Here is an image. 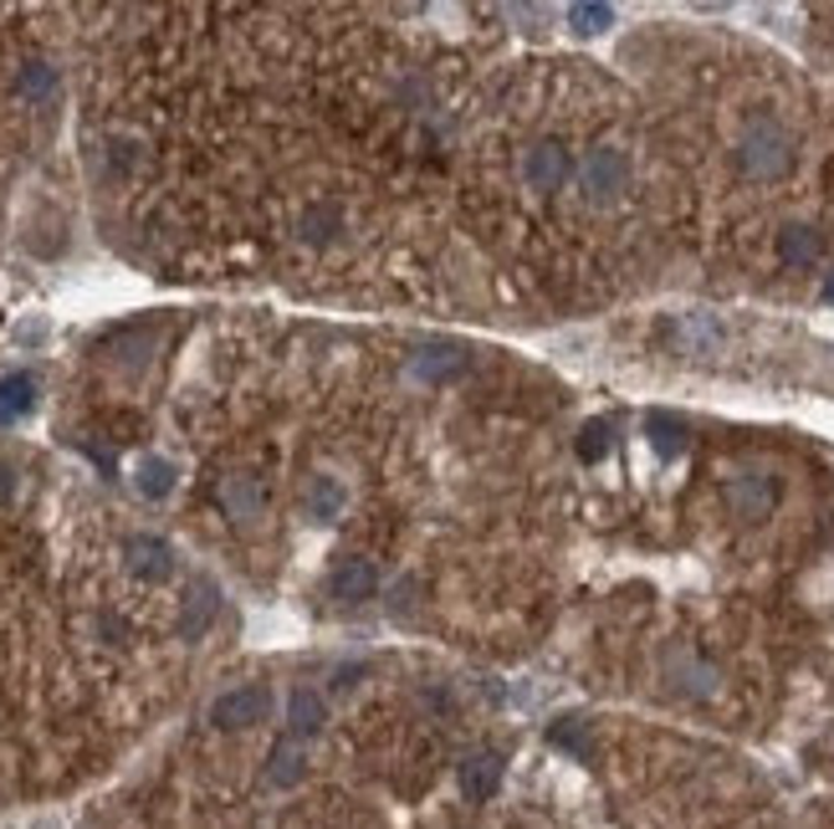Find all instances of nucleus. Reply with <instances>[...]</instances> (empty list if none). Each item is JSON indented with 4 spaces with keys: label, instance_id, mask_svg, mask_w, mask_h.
I'll use <instances>...</instances> for the list:
<instances>
[{
    "label": "nucleus",
    "instance_id": "1",
    "mask_svg": "<svg viewBox=\"0 0 834 829\" xmlns=\"http://www.w3.org/2000/svg\"><path fill=\"white\" fill-rule=\"evenodd\" d=\"M789 164H793V139L783 134L774 119L753 123V129L737 139V169H743L747 179H778V175H789Z\"/></svg>",
    "mask_w": 834,
    "mask_h": 829
},
{
    "label": "nucleus",
    "instance_id": "2",
    "mask_svg": "<svg viewBox=\"0 0 834 829\" xmlns=\"http://www.w3.org/2000/svg\"><path fill=\"white\" fill-rule=\"evenodd\" d=\"M579 185L594 206H610V200H620V195L630 190V159L620 148H594V154L579 164Z\"/></svg>",
    "mask_w": 834,
    "mask_h": 829
},
{
    "label": "nucleus",
    "instance_id": "3",
    "mask_svg": "<svg viewBox=\"0 0 834 829\" xmlns=\"http://www.w3.org/2000/svg\"><path fill=\"white\" fill-rule=\"evenodd\" d=\"M267 711H271V692H267V686H236V692L215 696V707H210V722L225 727V732H236V727L267 722Z\"/></svg>",
    "mask_w": 834,
    "mask_h": 829
},
{
    "label": "nucleus",
    "instance_id": "4",
    "mask_svg": "<svg viewBox=\"0 0 834 829\" xmlns=\"http://www.w3.org/2000/svg\"><path fill=\"white\" fill-rule=\"evenodd\" d=\"M522 179H527L533 190H543V195L564 190L568 179H574V159H568V148L564 144H533L527 154H522Z\"/></svg>",
    "mask_w": 834,
    "mask_h": 829
},
{
    "label": "nucleus",
    "instance_id": "5",
    "mask_svg": "<svg viewBox=\"0 0 834 829\" xmlns=\"http://www.w3.org/2000/svg\"><path fill=\"white\" fill-rule=\"evenodd\" d=\"M123 553H129V568H134L144 584H165L169 574H175V549H169L165 538H149V533H138L123 543Z\"/></svg>",
    "mask_w": 834,
    "mask_h": 829
},
{
    "label": "nucleus",
    "instance_id": "6",
    "mask_svg": "<svg viewBox=\"0 0 834 829\" xmlns=\"http://www.w3.org/2000/svg\"><path fill=\"white\" fill-rule=\"evenodd\" d=\"M374 589H379V568L369 559H343L329 574V594L343 605H364V599H374Z\"/></svg>",
    "mask_w": 834,
    "mask_h": 829
},
{
    "label": "nucleus",
    "instance_id": "7",
    "mask_svg": "<svg viewBox=\"0 0 834 829\" xmlns=\"http://www.w3.org/2000/svg\"><path fill=\"white\" fill-rule=\"evenodd\" d=\"M727 497H732V507H737V518L758 522V518H768V507H774L778 487L768 482V476H758V472H743L737 482H732Z\"/></svg>",
    "mask_w": 834,
    "mask_h": 829
},
{
    "label": "nucleus",
    "instance_id": "8",
    "mask_svg": "<svg viewBox=\"0 0 834 829\" xmlns=\"http://www.w3.org/2000/svg\"><path fill=\"white\" fill-rule=\"evenodd\" d=\"M215 497H221V507H225V518L231 522H256L262 518V502H267L252 476H225Z\"/></svg>",
    "mask_w": 834,
    "mask_h": 829
},
{
    "label": "nucleus",
    "instance_id": "9",
    "mask_svg": "<svg viewBox=\"0 0 834 829\" xmlns=\"http://www.w3.org/2000/svg\"><path fill=\"white\" fill-rule=\"evenodd\" d=\"M466 364H471V354L466 349H425V354L415 358V369L425 385H446V379H456V374H466Z\"/></svg>",
    "mask_w": 834,
    "mask_h": 829
},
{
    "label": "nucleus",
    "instance_id": "10",
    "mask_svg": "<svg viewBox=\"0 0 834 829\" xmlns=\"http://www.w3.org/2000/svg\"><path fill=\"white\" fill-rule=\"evenodd\" d=\"M36 405V379L31 374H5L0 379V425H15Z\"/></svg>",
    "mask_w": 834,
    "mask_h": 829
},
{
    "label": "nucleus",
    "instance_id": "11",
    "mask_svg": "<svg viewBox=\"0 0 834 829\" xmlns=\"http://www.w3.org/2000/svg\"><path fill=\"white\" fill-rule=\"evenodd\" d=\"M318 727H323V696L318 692L287 696V732H292V738H313Z\"/></svg>",
    "mask_w": 834,
    "mask_h": 829
},
{
    "label": "nucleus",
    "instance_id": "12",
    "mask_svg": "<svg viewBox=\"0 0 834 829\" xmlns=\"http://www.w3.org/2000/svg\"><path fill=\"white\" fill-rule=\"evenodd\" d=\"M778 262H783V267H809V262H820V236L804 231V225L778 231Z\"/></svg>",
    "mask_w": 834,
    "mask_h": 829
},
{
    "label": "nucleus",
    "instance_id": "13",
    "mask_svg": "<svg viewBox=\"0 0 834 829\" xmlns=\"http://www.w3.org/2000/svg\"><path fill=\"white\" fill-rule=\"evenodd\" d=\"M308 512H313L318 522L343 518V482L338 476H313V482H308Z\"/></svg>",
    "mask_w": 834,
    "mask_h": 829
},
{
    "label": "nucleus",
    "instance_id": "14",
    "mask_svg": "<svg viewBox=\"0 0 834 829\" xmlns=\"http://www.w3.org/2000/svg\"><path fill=\"white\" fill-rule=\"evenodd\" d=\"M134 487L144 491V497H154V502H159V497H169V491H175V466H169L165 456H144V461H138V472H134Z\"/></svg>",
    "mask_w": 834,
    "mask_h": 829
},
{
    "label": "nucleus",
    "instance_id": "15",
    "mask_svg": "<svg viewBox=\"0 0 834 829\" xmlns=\"http://www.w3.org/2000/svg\"><path fill=\"white\" fill-rule=\"evenodd\" d=\"M645 430H650V445H656L660 456H681V445H686V425H681V420H676V414L650 410V414H645Z\"/></svg>",
    "mask_w": 834,
    "mask_h": 829
},
{
    "label": "nucleus",
    "instance_id": "16",
    "mask_svg": "<svg viewBox=\"0 0 834 829\" xmlns=\"http://www.w3.org/2000/svg\"><path fill=\"white\" fill-rule=\"evenodd\" d=\"M267 778H271L277 788H292V784L302 778V748H298V738H282L277 748H271Z\"/></svg>",
    "mask_w": 834,
    "mask_h": 829
},
{
    "label": "nucleus",
    "instance_id": "17",
    "mask_svg": "<svg viewBox=\"0 0 834 829\" xmlns=\"http://www.w3.org/2000/svg\"><path fill=\"white\" fill-rule=\"evenodd\" d=\"M210 615H215V584L210 578H194V599H190V609H185V640H194V635H205V624H210Z\"/></svg>",
    "mask_w": 834,
    "mask_h": 829
},
{
    "label": "nucleus",
    "instance_id": "18",
    "mask_svg": "<svg viewBox=\"0 0 834 829\" xmlns=\"http://www.w3.org/2000/svg\"><path fill=\"white\" fill-rule=\"evenodd\" d=\"M497 778H502V758L497 753H477V758H466V794H477V799H487L497 788Z\"/></svg>",
    "mask_w": 834,
    "mask_h": 829
},
{
    "label": "nucleus",
    "instance_id": "19",
    "mask_svg": "<svg viewBox=\"0 0 834 829\" xmlns=\"http://www.w3.org/2000/svg\"><path fill=\"white\" fill-rule=\"evenodd\" d=\"M338 231H343V210L338 206H313L308 215H302V241H313V246L333 241Z\"/></svg>",
    "mask_w": 834,
    "mask_h": 829
},
{
    "label": "nucleus",
    "instance_id": "20",
    "mask_svg": "<svg viewBox=\"0 0 834 829\" xmlns=\"http://www.w3.org/2000/svg\"><path fill=\"white\" fill-rule=\"evenodd\" d=\"M579 456L589 461V466L610 456V420H589V425H583V435H579Z\"/></svg>",
    "mask_w": 834,
    "mask_h": 829
},
{
    "label": "nucleus",
    "instance_id": "21",
    "mask_svg": "<svg viewBox=\"0 0 834 829\" xmlns=\"http://www.w3.org/2000/svg\"><path fill=\"white\" fill-rule=\"evenodd\" d=\"M568 21H574V31L594 36V31H604L614 21V11L610 5H568Z\"/></svg>",
    "mask_w": 834,
    "mask_h": 829
},
{
    "label": "nucleus",
    "instance_id": "22",
    "mask_svg": "<svg viewBox=\"0 0 834 829\" xmlns=\"http://www.w3.org/2000/svg\"><path fill=\"white\" fill-rule=\"evenodd\" d=\"M52 88H57V73H52L46 62H31L26 73H21V92H26V98H46Z\"/></svg>",
    "mask_w": 834,
    "mask_h": 829
},
{
    "label": "nucleus",
    "instance_id": "23",
    "mask_svg": "<svg viewBox=\"0 0 834 829\" xmlns=\"http://www.w3.org/2000/svg\"><path fill=\"white\" fill-rule=\"evenodd\" d=\"M11 487H15V482H11V472H5V466H0V502H5V497H11Z\"/></svg>",
    "mask_w": 834,
    "mask_h": 829
},
{
    "label": "nucleus",
    "instance_id": "24",
    "mask_svg": "<svg viewBox=\"0 0 834 829\" xmlns=\"http://www.w3.org/2000/svg\"><path fill=\"white\" fill-rule=\"evenodd\" d=\"M824 302H834V272H830V281H824Z\"/></svg>",
    "mask_w": 834,
    "mask_h": 829
}]
</instances>
